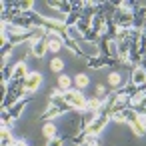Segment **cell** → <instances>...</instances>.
Returning a JSON list of instances; mask_svg holds the SVG:
<instances>
[{"mask_svg": "<svg viewBox=\"0 0 146 146\" xmlns=\"http://www.w3.org/2000/svg\"><path fill=\"white\" fill-rule=\"evenodd\" d=\"M50 70H52V72H56L58 76L62 74V70H64V62H62V58H60V56H54V58L50 60Z\"/></svg>", "mask_w": 146, "mask_h": 146, "instance_id": "obj_20", "label": "cell"}, {"mask_svg": "<svg viewBox=\"0 0 146 146\" xmlns=\"http://www.w3.org/2000/svg\"><path fill=\"white\" fill-rule=\"evenodd\" d=\"M140 118H142V124H144V128H146V114H140Z\"/></svg>", "mask_w": 146, "mask_h": 146, "instance_id": "obj_34", "label": "cell"}, {"mask_svg": "<svg viewBox=\"0 0 146 146\" xmlns=\"http://www.w3.org/2000/svg\"><path fill=\"white\" fill-rule=\"evenodd\" d=\"M130 128H132V132L136 134V136H144L146 134V128H144V124H142V118L138 116L134 122H130Z\"/></svg>", "mask_w": 146, "mask_h": 146, "instance_id": "obj_19", "label": "cell"}, {"mask_svg": "<svg viewBox=\"0 0 146 146\" xmlns=\"http://www.w3.org/2000/svg\"><path fill=\"white\" fill-rule=\"evenodd\" d=\"M82 146H88V144H82Z\"/></svg>", "mask_w": 146, "mask_h": 146, "instance_id": "obj_36", "label": "cell"}, {"mask_svg": "<svg viewBox=\"0 0 146 146\" xmlns=\"http://www.w3.org/2000/svg\"><path fill=\"white\" fill-rule=\"evenodd\" d=\"M46 52H50V48H48V38H44V40H40V42H36V44L30 46V54H32L34 58H44Z\"/></svg>", "mask_w": 146, "mask_h": 146, "instance_id": "obj_6", "label": "cell"}, {"mask_svg": "<svg viewBox=\"0 0 146 146\" xmlns=\"http://www.w3.org/2000/svg\"><path fill=\"white\" fill-rule=\"evenodd\" d=\"M50 104H52V106H56V108H60L62 112H68V110H72V108L66 104V100L62 98V94H50Z\"/></svg>", "mask_w": 146, "mask_h": 146, "instance_id": "obj_15", "label": "cell"}, {"mask_svg": "<svg viewBox=\"0 0 146 146\" xmlns=\"http://www.w3.org/2000/svg\"><path fill=\"white\" fill-rule=\"evenodd\" d=\"M92 30H94L96 34H100V36H102V34L106 32V18H104V16H100V14H98V16H94V18H92Z\"/></svg>", "mask_w": 146, "mask_h": 146, "instance_id": "obj_14", "label": "cell"}, {"mask_svg": "<svg viewBox=\"0 0 146 146\" xmlns=\"http://www.w3.org/2000/svg\"><path fill=\"white\" fill-rule=\"evenodd\" d=\"M16 4H18V8H20L22 12L34 10V2H32V0H16Z\"/></svg>", "mask_w": 146, "mask_h": 146, "instance_id": "obj_25", "label": "cell"}, {"mask_svg": "<svg viewBox=\"0 0 146 146\" xmlns=\"http://www.w3.org/2000/svg\"><path fill=\"white\" fill-rule=\"evenodd\" d=\"M62 46H64V40H62L58 34L50 32V34H48V48H50V52L58 54V52L62 50Z\"/></svg>", "mask_w": 146, "mask_h": 146, "instance_id": "obj_9", "label": "cell"}, {"mask_svg": "<svg viewBox=\"0 0 146 146\" xmlns=\"http://www.w3.org/2000/svg\"><path fill=\"white\" fill-rule=\"evenodd\" d=\"M114 24L118 28H132L134 24V14L130 10H116L114 14Z\"/></svg>", "mask_w": 146, "mask_h": 146, "instance_id": "obj_2", "label": "cell"}, {"mask_svg": "<svg viewBox=\"0 0 146 146\" xmlns=\"http://www.w3.org/2000/svg\"><path fill=\"white\" fill-rule=\"evenodd\" d=\"M110 120H114V122H118V124H126V114H124V112H114V114L110 116Z\"/></svg>", "mask_w": 146, "mask_h": 146, "instance_id": "obj_30", "label": "cell"}, {"mask_svg": "<svg viewBox=\"0 0 146 146\" xmlns=\"http://www.w3.org/2000/svg\"><path fill=\"white\" fill-rule=\"evenodd\" d=\"M142 36H144V38H146V26H144V28H142Z\"/></svg>", "mask_w": 146, "mask_h": 146, "instance_id": "obj_35", "label": "cell"}, {"mask_svg": "<svg viewBox=\"0 0 146 146\" xmlns=\"http://www.w3.org/2000/svg\"><path fill=\"white\" fill-rule=\"evenodd\" d=\"M130 82H132V84H136V86H140V84H146V70H144L142 66H136V68H132Z\"/></svg>", "mask_w": 146, "mask_h": 146, "instance_id": "obj_10", "label": "cell"}, {"mask_svg": "<svg viewBox=\"0 0 146 146\" xmlns=\"http://www.w3.org/2000/svg\"><path fill=\"white\" fill-rule=\"evenodd\" d=\"M94 96L102 102V104H106V100H108V96H110V92H106V86H96V92H94Z\"/></svg>", "mask_w": 146, "mask_h": 146, "instance_id": "obj_23", "label": "cell"}, {"mask_svg": "<svg viewBox=\"0 0 146 146\" xmlns=\"http://www.w3.org/2000/svg\"><path fill=\"white\" fill-rule=\"evenodd\" d=\"M108 120H110V116H106V114H98V118L86 128V132L88 134H94V136H98L102 130H104V126L108 124Z\"/></svg>", "mask_w": 146, "mask_h": 146, "instance_id": "obj_4", "label": "cell"}, {"mask_svg": "<svg viewBox=\"0 0 146 146\" xmlns=\"http://www.w3.org/2000/svg\"><path fill=\"white\" fill-rule=\"evenodd\" d=\"M122 90H124V94H126L128 98H132V96L136 94L138 86H136V84H132V82H128V84H124V86H122Z\"/></svg>", "mask_w": 146, "mask_h": 146, "instance_id": "obj_27", "label": "cell"}, {"mask_svg": "<svg viewBox=\"0 0 146 146\" xmlns=\"http://www.w3.org/2000/svg\"><path fill=\"white\" fill-rule=\"evenodd\" d=\"M26 104H28V98L24 96V98H22L20 102H16V104H14V106H12V108L8 110V112H10V116H12L14 120H18V118L22 116V110H24V106H26Z\"/></svg>", "mask_w": 146, "mask_h": 146, "instance_id": "obj_16", "label": "cell"}, {"mask_svg": "<svg viewBox=\"0 0 146 146\" xmlns=\"http://www.w3.org/2000/svg\"><path fill=\"white\" fill-rule=\"evenodd\" d=\"M84 144H88V146H100V138L94 136V134H88V132H86V140H84Z\"/></svg>", "mask_w": 146, "mask_h": 146, "instance_id": "obj_29", "label": "cell"}, {"mask_svg": "<svg viewBox=\"0 0 146 146\" xmlns=\"http://www.w3.org/2000/svg\"><path fill=\"white\" fill-rule=\"evenodd\" d=\"M60 2H62V0H46V4L50 8H54V10H60Z\"/></svg>", "mask_w": 146, "mask_h": 146, "instance_id": "obj_32", "label": "cell"}, {"mask_svg": "<svg viewBox=\"0 0 146 146\" xmlns=\"http://www.w3.org/2000/svg\"><path fill=\"white\" fill-rule=\"evenodd\" d=\"M68 38H72V40H76V42H82L84 40V36L76 30V26H72V28H68Z\"/></svg>", "mask_w": 146, "mask_h": 146, "instance_id": "obj_28", "label": "cell"}, {"mask_svg": "<svg viewBox=\"0 0 146 146\" xmlns=\"http://www.w3.org/2000/svg\"><path fill=\"white\" fill-rule=\"evenodd\" d=\"M60 14H64V16H68L70 12H72V2L70 0H62L60 2V10H58Z\"/></svg>", "mask_w": 146, "mask_h": 146, "instance_id": "obj_26", "label": "cell"}, {"mask_svg": "<svg viewBox=\"0 0 146 146\" xmlns=\"http://www.w3.org/2000/svg\"><path fill=\"white\" fill-rule=\"evenodd\" d=\"M0 122H2V126L10 128V126H12V122H14V118L10 116V112H8V110H2V112H0Z\"/></svg>", "mask_w": 146, "mask_h": 146, "instance_id": "obj_24", "label": "cell"}, {"mask_svg": "<svg viewBox=\"0 0 146 146\" xmlns=\"http://www.w3.org/2000/svg\"><path fill=\"white\" fill-rule=\"evenodd\" d=\"M12 70H14V66H2V72H0V74H2V86H8V82L12 80Z\"/></svg>", "mask_w": 146, "mask_h": 146, "instance_id": "obj_21", "label": "cell"}, {"mask_svg": "<svg viewBox=\"0 0 146 146\" xmlns=\"http://www.w3.org/2000/svg\"><path fill=\"white\" fill-rule=\"evenodd\" d=\"M28 74H30V72H28V68H26V64H24L22 60L14 64V70H12V80H18V82H24Z\"/></svg>", "mask_w": 146, "mask_h": 146, "instance_id": "obj_8", "label": "cell"}, {"mask_svg": "<svg viewBox=\"0 0 146 146\" xmlns=\"http://www.w3.org/2000/svg\"><path fill=\"white\" fill-rule=\"evenodd\" d=\"M132 14H134V24H132V28L142 30V28L146 26V6H144V4H140Z\"/></svg>", "mask_w": 146, "mask_h": 146, "instance_id": "obj_5", "label": "cell"}, {"mask_svg": "<svg viewBox=\"0 0 146 146\" xmlns=\"http://www.w3.org/2000/svg\"><path fill=\"white\" fill-rule=\"evenodd\" d=\"M40 84H42V74L40 72H30L28 76H26V80H24V88H26V92H36L38 88H40Z\"/></svg>", "mask_w": 146, "mask_h": 146, "instance_id": "obj_3", "label": "cell"}, {"mask_svg": "<svg viewBox=\"0 0 146 146\" xmlns=\"http://www.w3.org/2000/svg\"><path fill=\"white\" fill-rule=\"evenodd\" d=\"M12 142H14V138H12V130L6 128V126H2V132H0V144H2V146H10Z\"/></svg>", "mask_w": 146, "mask_h": 146, "instance_id": "obj_18", "label": "cell"}, {"mask_svg": "<svg viewBox=\"0 0 146 146\" xmlns=\"http://www.w3.org/2000/svg\"><path fill=\"white\" fill-rule=\"evenodd\" d=\"M46 146H64V138H62V136H56V138L48 140Z\"/></svg>", "mask_w": 146, "mask_h": 146, "instance_id": "obj_31", "label": "cell"}, {"mask_svg": "<svg viewBox=\"0 0 146 146\" xmlns=\"http://www.w3.org/2000/svg\"><path fill=\"white\" fill-rule=\"evenodd\" d=\"M62 98L66 100V104H68L72 110H78V112H84V110H86L88 98L84 96V92H80V90L72 88V90L64 92V94H62Z\"/></svg>", "mask_w": 146, "mask_h": 146, "instance_id": "obj_1", "label": "cell"}, {"mask_svg": "<svg viewBox=\"0 0 146 146\" xmlns=\"http://www.w3.org/2000/svg\"><path fill=\"white\" fill-rule=\"evenodd\" d=\"M42 136H44L46 142L52 140V138H56V136H58V128H56V124H54V122H44V124H42Z\"/></svg>", "mask_w": 146, "mask_h": 146, "instance_id": "obj_12", "label": "cell"}, {"mask_svg": "<svg viewBox=\"0 0 146 146\" xmlns=\"http://www.w3.org/2000/svg\"><path fill=\"white\" fill-rule=\"evenodd\" d=\"M60 114H64V112H62L60 108H56V106L50 104V106L40 114V120H42V122H52V118H56V116H60Z\"/></svg>", "mask_w": 146, "mask_h": 146, "instance_id": "obj_13", "label": "cell"}, {"mask_svg": "<svg viewBox=\"0 0 146 146\" xmlns=\"http://www.w3.org/2000/svg\"><path fill=\"white\" fill-rule=\"evenodd\" d=\"M88 84H90V78H88L84 72H80V74H76V76H74V88H76V90H80V92H82L84 88H88Z\"/></svg>", "mask_w": 146, "mask_h": 146, "instance_id": "obj_17", "label": "cell"}, {"mask_svg": "<svg viewBox=\"0 0 146 146\" xmlns=\"http://www.w3.org/2000/svg\"><path fill=\"white\" fill-rule=\"evenodd\" d=\"M10 146H28V140L26 138H14V142Z\"/></svg>", "mask_w": 146, "mask_h": 146, "instance_id": "obj_33", "label": "cell"}, {"mask_svg": "<svg viewBox=\"0 0 146 146\" xmlns=\"http://www.w3.org/2000/svg\"><path fill=\"white\" fill-rule=\"evenodd\" d=\"M62 92H68L74 88V76H68V74H60L58 76V84H56Z\"/></svg>", "mask_w": 146, "mask_h": 146, "instance_id": "obj_11", "label": "cell"}, {"mask_svg": "<svg viewBox=\"0 0 146 146\" xmlns=\"http://www.w3.org/2000/svg\"><path fill=\"white\" fill-rule=\"evenodd\" d=\"M122 84H124L122 74H120L118 70H112V72L108 74V90L116 92V90H120V88H122Z\"/></svg>", "mask_w": 146, "mask_h": 146, "instance_id": "obj_7", "label": "cell"}, {"mask_svg": "<svg viewBox=\"0 0 146 146\" xmlns=\"http://www.w3.org/2000/svg\"><path fill=\"white\" fill-rule=\"evenodd\" d=\"M76 30H78V32L84 36L86 32H90V30H92V22H90V20H84V18H80V20H78V24H76Z\"/></svg>", "mask_w": 146, "mask_h": 146, "instance_id": "obj_22", "label": "cell"}]
</instances>
